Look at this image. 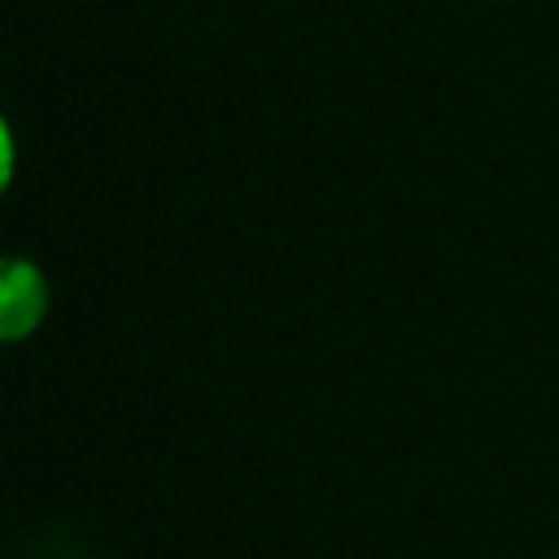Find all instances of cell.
<instances>
[{
    "label": "cell",
    "mask_w": 559,
    "mask_h": 559,
    "mask_svg": "<svg viewBox=\"0 0 559 559\" xmlns=\"http://www.w3.org/2000/svg\"><path fill=\"white\" fill-rule=\"evenodd\" d=\"M48 314V280L26 258H0V341H26Z\"/></svg>",
    "instance_id": "obj_1"
},
{
    "label": "cell",
    "mask_w": 559,
    "mask_h": 559,
    "mask_svg": "<svg viewBox=\"0 0 559 559\" xmlns=\"http://www.w3.org/2000/svg\"><path fill=\"white\" fill-rule=\"evenodd\" d=\"M13 157H17V148H13V135H9V122L0 118V197L13 179Z\"/></svg>",
    "instance_id": "obj_2"
}]
</instances>
